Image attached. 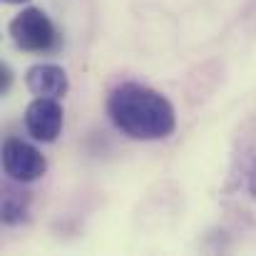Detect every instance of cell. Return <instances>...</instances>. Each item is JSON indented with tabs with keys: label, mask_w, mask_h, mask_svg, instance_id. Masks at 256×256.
I'll list each match as a JSON object with an SVG mask.
<instances>
[{
	"label": "cell",
	"mask_w": 256,
	"mask_h": 256,
	"mask_svg": "<svg viewBox=\"0 0 256 256\" xmlns=\"http://www.w3.org/2000/svg\"><path fill=\"white\" fill-rule=\"evenodd\" d=\"M5 2H10V5H20V2H28V0H5Z\"/></svg>",
	"instance_id": "ba28073f"
},
{
	"label": "cell",
	"mask_w": 256,
	"mask_h": 256,
	"mask_svg": "<svg viewBox=\"0 0 256 256\" xmlns=\"http://www.w3.org/2000/svg\"><path fill=\"white\" fill-rule=\"evenodd\" d=\"M65 112L55 97H38L25 110V130L38 142H55L62 132Z\"/></svg>",
	"instance_id": "277c9868"
},
{
	"label": "cell",
	"mask_w": 256,
	"mask_h": 256,
	"mask_svg": "<svg viewBox=\"0 0 256 256\" xmlns=\"http://www.w3.org/2000/svg\"><path fill=\"white\" fill-rule=\"evenodd\" d=\"M107 114L112 124L132 140H164L176 127L172 102L157 90L140 82H122L107 97Z\"/></svg>",
	"instance_id": "6da1fadb"
},
{
	"label": "cell",
	"mask_w": 256,
	"mask_h": 256,
	"mask_svg": "<svg viewBox=\"0 0 256 256\" xmlns=\"http://www.w3.org/2000/svg\"><path fill=\"white\" fill-rule=\"evenodd\" d=\"M30 194L22 189H15L10 184L2 186V222L5 224H20L28 216Z\"/></svg>",
	"instance_id": "8992f818"
},
{
	"label": "cell",
	"mask_w": 256,
	"mask_h": 256,
	"mask_svg": "<svg viewBox=\"0 0 256 256\" xmlns=\"http://www.w3.org/2000/svg\"><path fill=\"white\" fill-rule=\"evenodd\" d=\"M2 170L18 184L38 182L48 172V160L22 140H8L2 147Z\"/></svg>",
	"instance_id": "3957f363"
},
{
	"label": "cell",
	"mask_w": 256,
	"mask_h": 256,
	"mask_svg": "<svg viewBox=\"0 0 256 256\" xmlns=\"http://www.w3.org/2000/svg\"><path fill=\"white\" fill-rule=\"evenodd\" d=\"M10 38L20 50L35 55L55 52L60 48V32L40 8H25L18 12L10 20Z\"/></svg>",
	"instance_id": "7a4b0ae2"
},
{
	"label": "cell",
	"mask_w": 256,
	"mask_h": 256,
	"mask_svg": "<svg viewBox=\"0 0 256 256\" xmlns=\"http://www.w3.org/2000/svg\"><path fill=\"white\" fill-rule=\"evenodd\" d=\"M28 90L38 97H65L68 90H70V80H68V72L60 68V65H32L28 70Z\"/></svg>",
	"instance_id": "5b68a950"
},
{
	"label": "cell",
	"mask_w": 256,
	"mask_h": 256,
	"mask_svg": "<svg viewBox=\"0 0 256 256\" xmlns=\"http://www.w3.org/2000/svg\"><path fill=\"white\" fill-rule=\"evenodd\" d=\"M10 82H12V72H10L8 65H2V68H0V94H8Z\"/></svg>",
	"instance_id": "52a82bcc"
}]
</instances>
